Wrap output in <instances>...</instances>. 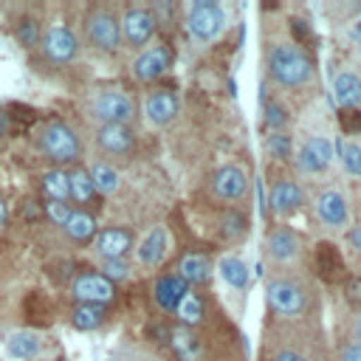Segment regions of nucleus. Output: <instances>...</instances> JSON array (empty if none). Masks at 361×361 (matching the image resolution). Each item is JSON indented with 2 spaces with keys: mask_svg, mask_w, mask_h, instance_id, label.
<instances>
[{
  "mask_svg": "<svg viewBox=\"0 0 361 361\" xmlns=\"http://www.w3.org/2000/svg\"><path fill=\"white\" fill-rule=\"evenodd\" d=\"M31 155L54 169H71L85 158V141L76 127L59 113H39L28 135L23 138Z\"/></svg>",
  "mask_w": 361,
  "mask_h": 361,
  "instance_id": "nucleus-1",
  "label": "nucleus"
},
{
  "mask_svg": "<svg viewBox=\"0 0 361 361\" xmlns=\"http://www.w3.org/2000/svg\"><path fill=\"white\" fill-rule=\"evenodd\" d=\"M82 56V42L76 28L65 17H45L42 37L28 54V68L42 79H56L68 73Z\"/></svg>",
  "mask_w": 361,
  "mask_h": 361,
  "instance_id": "nucleus-2",
  "label": "nucleus"
},
{
  "mask_svg": "<svg viewBox=\"0 0 361 361\" xmlns=\"http://www.w3.org/2000/svg\"><path fill=\"white\" fill-rule=\"evenodd\" d=\"M79 42L96 54L113 56L121 51V31H118V11L107 3H90L82 11L79 23Z\"/></svg>",
  "mask_w": 361,
  "mask_h": 361,
  "instance_id": "nucleus-3",
  "label": "nucleus"
},
{
  "mask_svg": "<svg viewBox=\"0 0 361 361\" xmlns=\"http://www.w3.org/2000/svg\"><path fill=\"white\" fill-rule=\"evenodd\" d=\"M82 113L93 121V127L102 124H124L133 127L135 121V99L121 87H93L82 96Z\"/></svg>",
  "mask_w": 361,
  "mask_h": 361,
  "instance_id": "nucleus-4",
  "label": "nucleus"
},
{
  "mask_svg": "<svg viewBox=\"0 0 361 361\" xmlns=\"http://www.w3.org/2000/svg\"><path fill=\"white\" fill-rule=\"evenodd\" d=\"M268 71L271 76L285 85V87H299L310 79L313 73V65L307 59V54L296 45V42H279L271 48L268 54Z\"/></svg>",
  "mask_w": 361,
  "mask_h": 361,
  "instance_id": "nucleus-5",
  "label": "nucleus"
},
{
  "mask_svg": "<svg viewBox=\"0 0 361 361\" xmlns=\"http://www.w3.org/2000/svg\"><path fill=\"white\" fill-rule=\"evenodd\" d=\"M42 25H45V14L39 6H31V3H17L8 8V34L11 39L20 45V51L31 54L42 37Z\"/></svg>",
  "mask_w": 361,
  "mask_h": 361,
  "instance_id": "nucleus-6",
  "label": "nucleus"
},
{
  "mask_svg": "<svg viewBox=\"0 0 361 361\" xmlns=\"http://www.w3.org/2000/svg\"><path fill=\"white\" fill-rule=\"evenodd\" d=\"M68 296L73 299V305H110L116 299V285L107 282L99 271H76L73 279L68 282Z\"/></svg>",
  "mask_w": 361,
  "mask_h": 361,
  "instance_id": "nucleus-7",
  "label": "nucleus"
},
{
  "mask_svg": "<svg viewBox=\"0 0 361 361\" xmlns=\"http://www.w3.org/2000/svg\"><path fill=\"white\" fill-rule=\"evenodd\" d=\"M118 31H121V48L144 51V45L155 34V17L147 6H127L118 14Z\"/></svg>",
  "mask_w": 361,
  "mask_h": 361,
  "instance_id": "nucleus-8",
  "label": "nucleus"
},
{
  "mask_svg": "<svg viewBox=\"0 0 361 361\" xmlns=\"http://www.w3.org/2000/svg\"><path fill=\"white\" fill-rule=\"evenodd\" d=\"M3 347H6V355L14 361H45L51 341L34 327H14L6 333Z\"/></svg>",
  "mask_w": 361,
  "mask_h": 361,
  "instance_id": "nucleus-9",
  "label": "nucleus"
},
{
  "mask_svg": "<svg viewBox=\"0 0 361 361\" xmlns=\"http://www.w3.org/2000/svg\"><path fill=\"white\" fill-rule=\"evenodd\" d=\"M93 144L104 158H127L135 152V130L124 124H102L93 127Z\"/></svg>",
  "mask_w": 361,
  "mask_h": 361,
  "instance_id": "nucleus-10",
  "label": "nucleus"
},
{
  "mask_svg": "<svg viewBox=\"0 0 361 361\" xmlns=\"http://www.w3.org/2000/svg\"><path fill=\"white\" fill-rule=\"evenodd\" d=\"M223 8L212 0H200V3H192L189 6V14H186V28L192 34V39L197 42H209L220 34L223 28Z\"/></svg>",
  "mask_w": 361,
  "mask_h": 361,
  "instance_id": "nucleus-11",
  "label": "nucleus"
},
{
  "mask_svg": "<svg viewBox=\"0 0 361 361\" xmlns=\"http://www.w3.org/2000/svg\"><path fill=\"white\" fill-rule=\"evenodd\" d=\"M39 118V110L23 102H3L0 104V141H23L34 121Z\"/></svg>",
  "mask_w": 361,
  "mask_h": 361,
  "instance_id": "nucleus-12",
  "label": "nucleus"
},
{
  "mask_svg": "<svg viewBox=\"0 0 361 361\" xmlns=\"http://www.w3.org/2000/svg\"><path fill=\"white\" fill-rule=\"evenodd\" d=\"M268 305L282 316H299L307 305L305 290L290 279H271L268 282Z\"/></svg>",
  "mask_w": 361,
  "mask_h": 361,
  "instance_id": "nucleus-13",
  "label": "nucleus"
},
{
  "mask_svg": "<svg viewBox=\"0 0 361 361\" xmlns=\"http://www.w3.org/2000/svg\"><path fill=\"white\" fill-rule=\"evenodd\" d=\"M90 248L99 259H124L127 251L133 248V231L121 228V226H107V228L96 231Z\"/></svg>",
  "mask_w": 361,
  "mask_h": 361,
  "instance_id": "nucleus-14",
  "label": "nucleus"
},
{
  "mask_svg": "<svg viewBox=\"0 0 361 361\" xmlns=\"http://www.w3.org/2000/svg\"><path fill=\"white\" fill-rule=\"evenodd\" d=\"M169 65H172V51L166 45H152L133 59V76L138 82H155L169 71Z\"/></svg>",
  "mask_w": 361,
  "mask_h": 361,
  "instance_id": "nucleus-15",
  "label": "nucleus"
},
{
  "mask_svg": "<svg viewBox=\"0 0 361 361\" xmlns=\"http://www.w3.org/2000/svg\"><path fill=\"white\" fill-rule=\"evenodd\" d=\"M31 189L42 197V200H62L71 203V189H68V169H54V166H42L31 175Z\"/></svg>",
  "mask_w": 361,
  "mask_h": 361,
  "instance_id": "nucleus-16",
  "label": "nucleus"
},
{
  "mask_svg": "<svg viewBox=\"0 0 361 361\" xmlns=\"http://www.w3.org/2000/svg\"><path fill=\"white\" fill-rule=\"evenodd\" d=\"M68 189H71V206H73V209H82V212H87V214H93V209H96V203H99L102 197H99V192H96V186H93V180H90V175H87L85 164H76V166L68 169ZM93 217H96V214H93Z\"/></svg>",
  "mask_w": 361,
  "mask_h": 361,
  "instance_id": "nucleus-17",
  "label": "nucleus"
},
{
  "mask_svg": "<svg viewBox=\"0 0 361 361\" xmlns=\"http://www.w3.org/2000/svg\"><path fill=\"white\" fill-rule=\"evenodd\" d=\"M330 161H333V144H330L324 135L307 138V141L299 147V152H296L299 169H302V172H310V175L324 172V169L330 166Z\"/></svg>",
  "mask_w": 361,
  "mask_h": 361,
  "instance_id": "nucleus-18",
  "label": "nucleus"
},
{
  "mask_svg": "<svg viewBox=\"0 0 361 361\" xmlns=\"http://www.w3.org/2000/svg\"><path fill=\"white\" fill-rule=\"evenodd\" d=\"M96 231H99L96 228V217L87 214V212H82V209H73L71 217H68V223L62 228H56V234L65 243H71V245H90L93 237H96Z\"/></svg>",
  "mask_w": 361,
  "mask_h": 361,
  "instance_id": "nucleus-19",
  "label": "nucleus"
},
{
  "mask_svg": "<svg viewBox=\"0 0 361 361\" xmlns=\"http://www.w3.org/2000/svg\"><path fill=\"white\" fill-rule=\"evenodd\" d=\"M248 189V180H245V172L237 169V166H223L214 172L212 178V192L220 197V200H240Z\"/></svg>",
  "mask_w": 361,
  "mask_h": 361,
  "instance_id": "nucleus-20",
  "label": "nucleus"
},
{
  "mask_svg": "<svg viewBox=\"0 0 361 361\" xmlns=\"http://www.w3.org/2000/svg\"><path fill=\"white\" fill-rule=\"evenodd\" d=\"M316 214L322 217L324 226L330 228H341L347 226V200L338 189H324L319 197H316Z\"/></svg>",
  "mask_w": 361,
  "mask_h": 361,
  "instance_id": "nucleus-21",
  "label": "nucleus"
},
{
  "mask_svg": "<svg viewBox=\"0 0 361 361\" xmlns=\"http://www.w3.org/2000/svg\"><path fill=\"white\" fill-rule=\"evenodd\" d=\"M23 271V245L14 237H0V285L14 288Z\"/></svg>",
  "mask_w": 361,
  "mask_h": 361,
  "instance_id": "nucleus-22",
  "label": "nucleus"
},
{
  "mask_svg": "<svg viewBox=\"0 0 361 361\" xmlns=\"http://www.w3.org/2000/svg\"><path fill=\"white\" fill-rule=\"evenodd\" d=\"M175 113H178V96L172 90H152V93H147V99H144L147 121L161 127V124H169L175 118Z\"/></svg>",
  "mask_w": 361,
  "mask_h": 361,
  "instance_id": "nucleus-23",
  "label": "nucleus"
},
{
  "mask_svg": "<svg viewBox=\"0 0 361 361\" xmlns=\"http://www.w3.org/2000/svg\"><path fill=\"white\" fill-rule=\"evenodd\" d=\"M299 248H302V243H299V237H296L290 228H274V231H268V237H265V251H268V257L276 259V262H290V259H296V257H299Z\"/></svg>",
  "mask_w": 361,
  "mask_h": 361,
  "instance_id": "nucleus-24",
  "label": "nucleus"
},
{
  "mask_svg": "<svg viewBox=\"0 0 361 361\" xmlns=\"http://www.w3.org/2000/svg\"><path fill=\"white\" fill-rule=\"evenodd\" d=\"M299 206H302V189H299L296 180L282 178V180H276V183L271 186V209H274L279 217L293 214Z\"/></svg>",
  "mask_w": 361,
  "mask_h": 361,
  "instance_id": "nucleus-25",
  "label": "nucleus"
},
{
  "mask_svg": "<svg viewBox=\"0 0 361 361\" xmlns=\"http://www.w3.org/2000/svg\"><path fill=\"white\" fill-rule=\"evenodd\" d=\"M189 285L183 279H178L175 274H166V276H158L155 285H152V299L161 310H175L178 302L186 296Z\"/></svg>",
  "mask_w": 361,
  "mask_h": 361,
  "instance_id": "nucleus-26",
  "label": "nucleus"
},
{
  "mask_svg": "<svg viewBox=\"0 0 361 361\" xmlns=\"http://www.w3.org/2000/svg\"><path fill=\"white\" fill-rule=\"evenodd\" d=\"M164 257H166V228H164V226H155V228L138 243L135 259H138V265H144V268H155Z\"/></svg>",
  "mask_w": 361,
  "mask_h": 361,
  "instance_id": "nucleus-27",
  "label": "nucleus"
},
{
  "mask_svg": "<svg viewBox=\"0 0 361 361\" xmlns=\"http://www.w3.org/2000/svg\"><path fill=\"white\" fill-rule=\"evenodd\" d=\"M85 169H87V175H90V180H93V186H96V192H99V197H102V200L118 192L121 178H118V169H116L110 161L96 158V161H90Z\"/></svg>",
  "mask_w": 361,
  "mask_h": 361,
  "instance_id": "nucleus-28",
  "label": "nucleus"
},
{
  "mask_svg": "<svg viewBox=\"0 0 361 361\" xmlns=\"http://www.w3.org/2000/svg\"><path fill=\"white\" fill-rule=\"evenodd\" d=\"M68 322L73 330H99L107 322V307L104 305H71L68 310Z\"/></svg>",
  "mask_w": 361,
  "mask_h": 361,
  "instance_id": "nucleus-29",
  "label": "nucleus"
},
{
  "mask_svg": "<svg viewBox=\"0 0 361 361\" xmlns=\"http://www.w3.org/2000/svg\"><path fill=\"white\" fill-rule=\"evenodd\" d=\"M209 274H212V265L203 254H183L175 265V276L183 279L186 285H200L209 279Z\"/></svg>",
  "mask_w": 361,
  "mask_h": 361,
  "instance_id": "nucleus-30",
  "label": "nucleus"
},
{
  "mask_svg": "<svg viewBox=\"0 0 361 361\" xmlns=\"http://www.w3.org/2000/svg\"><path fill=\"white\" fill-rule=\"evenodd\" d=\"M169 344H172V350H175V355L180 361H200L203 358V344L189 327L169 330Z\"/></svg>",
  "mask_w": 361,
  "mask_h": 361,
  "instance_id": "nucleus-31",
  "label": "nucleus"
},
{
  "mask_svg": "<svg viewBox=\"0 0 361 361\" xmlns=\"http://www.w3.org/2000/svg\"><path fill=\"white\" fill-rule=\"evenodd\" d=\"M333 96L341 107L353 110L355 104H361V79L355 73H336L333 76Z\"/></svg>",
  "mask_w": 361,
  "mask_h": 361,
  "instance_id": "nucleus-32",
  "label": "nucleus"
},
{
  "mask_svg": "<svg viewBox=\"0 0 361 361\" xmlns=\"http://www.w3.org/2000/svg\"><path fill=\"white\" fill-rule=\"evenodd\" d=\"M217 271H220V279H223L228 288H234V290L248 288L251 274H248V265H245L240 257H223L220 265H217Z\"/></svg>",
  "mask_w": 361,
  "mask_h": 361,
  "instance_id": "nucleus-33",
  "label": "nucleus"
},
{
  "mask_svg": "<svg viewBox=\"0 0 361 361\" xmlns=\"http://www.w3.org/2000/svg\"><path fill=\"white\" fill-rule=\"evenodd\" d=\"M175 313H178V319H180V327H192V324L203 322V313H206V307H203V299H200L197 293L186 290V296L178 302Z\"/></svg>",
  "mask_w": 361,
  "mask_h": 361,
  "instance_id": "nucleus-34",
  "label": "nucleus"
},
{
  "mask_svg": "<svg viewBox=\"0 0 361 361\" xmlns=\"http://www.w3.org/2000/svg\"><path fill=\"white\" fill-rule=\"evenodd\" d=\"M338 158H341L347 175L361 178V144H355V141H341V144H338Z\"/></svg>",
  "mask_w": 361,
  "mask_h": 361,
  "instance_id": "nucleus-35",
  "label": "nucleus"
},
{
  "mask_svg": "<svg viewBox=\"0 0 361 361\" xmlns=\"http://www.w3.org/2000/svg\"><path fill=\"white\" fill-rule=\"evenodd\" d=\"M107 282H124V279H130V271H133V265L127 262V259H99V268H96Z\"/></svg>",
  "mask_w": 361,
  "mask_h": 361,
  "instance_id": "nucleus-36",
  "label": "nucleus"
},
{
  "mask_svg": "<svg viewBox=\"0 0 361 361\" xmlns=\"http://www.w3.org/2000/svg\"><path fill=\"white\" fill-rule=\"evenodd\" d=\"M265 149L271 152V158H279V161L290 158V149H293L290 135H285L282 130H279V133H268V138H265Z\"/></svg>",
  "mask_w": 361,
  "mask_h": 361,
  "instance_id": "nucleus-37",
  "label": "nucleus"
},
{
  "mask_svg": "<svg viewBox=\"0 0 361 361\" xmlns=\"http://www.w3.org/2000/svg\"><path fill=\"white\" fill-rule=\"evenodd\" d=\"M285 121H288V116H285V107L282 104H276V102L265 104V124L271 127V133H279L285 127Z\"/></svg>",
  "mask_w": 361,
  "mask_h": 361,
  "instance_id": "nucleus-38",
  "label": "nucleus"
},
{
  "mask_svg": "<svg viewBox=\"0 0 361 361\" xmlns=\"http://www.w3.org/2000/svg\"><path fill=\"white\" fill-rule=\"evenodd\" d=\"M14 305H17L14 290L6 288V285H0V327L11 322V316H14Z\"/></svg>",
  "mask_w": 361,
  "mask_h": 361,
  "instance_id": "nucleus-39",
  "label": "nucleus"
},
{
  "mask_svg": "<svg viewBox=\"0 0 361 361\" xmlns=\"http://www.w3.org/2000/svg\"><path fill=\"white\" fill-rule=\"evenodd\" d=\"M0 237H14L11 231V200L0 189Z\"/></svg>",
  "mask_w": 361,
  "mask_h": 361,
  "instance_id": "nucleus-40",
  "label": "nucleus"
},
{
  "mask_svg": "<svg viewBox=\"0 0 361 361\" xmlns=\"http://www.w3.org/2000/svg\"><path fill=\"white\" fill-rule=\"evenodd\" d=\"M223 231H226V237H240V234L245 231V217L237 214V212H226V217H223Z\"/></svg>",
  "mask_w": 361,
  "mask_h": 361,
  "instance_id": "nucleus-41",
  "label": "nucleus"
},
{
  "mask_svg": "<svg viewBox=\"0 0 361 361\" xmlns=\"http://www.w3.org/2000/svg\"><path fill=\"white\" fill-rule=\"evenodd\" d=\"M316 257H319V268H322V274H330V271L338 268V257H336L333 245H322Z\"/></svg>",
  "mask_w": 361,
  "mask_h": 361,
  "instance_id": "nucleus-42",
  "label": "nucleus"
},
{
  "mask_svg": "<svg viewBox=\"0 0 361 361\" xmlns=\"http://www.w3.org/2000/svg\"><path fill=\"white\" fill-rule=\"evenodd\" d=\"M341 361H361V344L350 341L341 347Z\"/></svg>",
  "mask_w": 361,
  "mask_h": 361,
  "instance_id": "nucleus-43",
  "label": "nucleus"
},
{
  "mask_svg": "<svg viewBox=\"0 0 361 361\" xmlns=\"http://www.w3.org/2000/svg\"><path fill=\"white\" fill-rule=\"evenodd\" d=\"M274 361H310V358L302 355V353H296V350H279V353L274 355Z\"/></svg>",
  "mask_w": 361,
  "mask_h": 361,
  "instance_id": "nucleus-44",
  "label": "nucleus"
},
{
  "mask_svg": "<svg viewBox=\"0 0 361 361\" xmlns=\"http://www.w3.org/2000/svg\"><path fill=\"white\" fill-rule=\"evenodd\" d=\"M347 245H350V248H355V251H361V223H358V226H353V228L347 231Z\"/></svg>",
  "mask_w": 361,
  "mask_h": 361,
  "instance_id": "nucleus-45",
  "label": "nucleus"
},
{
  "mask_svg": "<svg viewBox=\"0 0 361 361\" xmlns=\"http://www.w3.org/2000/svg\"><path fill=\"white\" fill-rule=\"evenodd\" d=\"M347 34H350V39H353V45H358V48H361V17H355V20L350 23V28H347Z\"/></svg>",
  "mask_w": 361,
  "mask_h": 361,
  "instance_id": "nucleus-46",
  "label": "nucleus"
},
{
  "mask_svg": "<svg viewBox=\"0 0 361 361\" xmlns=\"http://www.w3.org/2000/svg\"><path fill=\"white\" fill-rule=\"evenodd\" d=\"M290 31H296V37H307V28H305V23H302V20H293Z\"/></svg>",
  "mask_w": 361,
  "mask_h": 361,
  "instance_id": "nucleus-47",
  "label": "nucleus"
},
{
  "mask_svg": "<svg viewBox=\"0 0 361 361\" xmlns=\"http://www.w3.org/2000/svg\"><path fill=\"white\" fill-rule=\"evenodd\" d=\"M355 344H361V316L355 319Z\"/></svg>",
  "mask_w": 361,
  "mask_h": 361,
  "instance_id": "nucleus-48",
  "label": "nucleus"
},
{
  "mask_svg": "<svg viewBox=\"0 0 361 361\" xmlns=\"http://www.w3.org/2000/svg\"><path fill=\"white\" fill-rule=\"evenodd\" d=\"M45 361H68L65 355H51V358H45Z\"/></svg>",
  "mask_w": 361,
  "mask_h": 361,
  "instance_id": "nucleus-49",
  "label": "nucleus"
}]
</instances>
